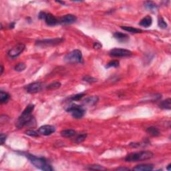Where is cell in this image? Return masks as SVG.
<instances>
[{"label": "cell", "mask_w": 171, "mask_h": 171, "mask_svg": "<svg viewBox=\"0 0 171 171\" xmlns=\"http://www.w3.org/2000/svg\"><path fill=\"white\" fill-rule=\"evenodd\" d=\"M46 13H45L44 11H41L39 13V15H38V18H39L40 20H44L45 17H46Z\"/></svg>", "instance_id": "836d02e7"}, {"label": "cell", "mask_w": 171, "mask_h": 171, "mask_svg": "<svg viewBox=\"0 0 171 171\" xmlns=\"http://www.w3.org/2000/svg\"><path fill=\"white\" fill-rule=\"evenodd\" d=\"M114 38L120 42H126L129 40V36L127 34L117 32L114 34Z\"/></svg>", "instance_id": "4fadbf2b"}, {"label": "cell", "mask_w": 171, "mask_h": 171, "mask_svg": "<svg viewBox=\"0 0 171 171\" xmlns=\"http://www.w3.org/2000/svg\"><path fill=\"white\" fill-rule=\"evenodd\" d=\"M42 88V84L40 82H35L28 84L26 87V90L28 93L35 94L40 92Z\"/></svg>", "instance_id": "9c48e42d"}, {"label": "cell", "mask_w": 171, "mask_h": 171, "mask_svg": "<svg viewBox=\"0 0 171 171\" xmlns=\"http://www.w3.org/2000/svg\"><path fill=\"white\" fill-rule=\"evenodd\" d=\"M84 96H85L84 93L77 94L76 95L72 96L70 97V100H72V101H78V100H80L82 99Z\"/></svg>", "instance_id": "83f0119b"}, {"label": "cell", "mask_w": 171, "mask_h": 171, "mask_svg": "<svg viewBox=\"0 0 171 171\" xmlns=\"http://www.w3.org/2000/svg\"><path fill=\"white\" fill-rule=\"evenodd\" d=\"M88 169L89 170H106L104 167H103L102 166L98 165V164H93V165H90L88 166Z\"/></svg>", "instance_id": "f1b7e54d"}, {"label": "cell", "mask_w": 171, "mask_h": 171, "mask_svg": "<svg viewBox=\"0 0 171 171\" xmlns=\"http://www.w3.org/2000/svg\"><path fill=\"white\" fill-rule=\"evenodd\" d=\"M119 61L118 60H112L110 62H109L106 66V68H117V67L119 66Z\"/></svg>", "instance_id": "cb8c5ba5"}, {"label": "cell", "mask_w": 171, "mask_h": 171, "mask_svg": "<svg viewBox=\"0 0 171 171\" xmlns=\"http://www.w3.org/2000/svg\"><path fill=\"white\" fill-rule=\"evenodd\" d=\"M86 137H87V134L86 133L79 134V135L77 136L76 138H75L74 142L77 144H80V143H81V142H84L86 138Z\"/></svg>", "instance_id": "603a6c76"}, {"label": "cell", "mask_w": 171, "mask_h": 171, "mask_svg": "<svg viewBox=\"0 0 171 171\" xmlns=\"http://www.w3.org/2000/svg\"><path fill=\"white\" fill-rule=\"evenodd\" d=\"M61 136L64 138H71L76 134V132L72 129L63 130L60 132Z\"/></svg>", "instance_id": "e0dca14e"}, {"label": "cell", "mask_w": 171, "mask_h": 171, "mask_svg": "<svg viewBox=\"0 0 171 171\" xmlns=\"http://www.w3.org/2000/svg\"><path fill=\"white\" fill-rule=\"evenodd\" d=\"M7 135L3 133H1V135H0V140H1V144H3L4 142H5L6 138H7Z\"/></svg>", "instance_id": "1f68e13d"}, {"label": "cell", "mask_w": 171, "mask_h": 171, "mask_svg": "<svg viewBox=\"0 0 171 171\" xmlns=\"http://www.w3.org/2000/svg\"><path fill=\"white\" fill-rule=\"evenodd\" d=\"M158 25L159 26V28H161V29H166V28H167L168 27L167 24H166V22L164 21V20L162 18H160L159 19H158Z\"/></svg>", "instance_id": "484cf974"}, {"label": "cell", "mask_w": 171, "mask_h": 171, "mask_svg": "<svg viewBox=\"0 0 171 171\" xmlns=\"http://www.w3.org/2000/svg\"><path fill=\"white\" fill-rule=\"evenodd\" d=\"M117 170H130L128 168H125V167H119V168H117L116 169Z\"/></svg>", "instance_id": "e575fe53"}, {"label": "cell", "mask_w": 171, "mask_h": 171, "mask_svg": "<svg viewBox=\"0 0 171 171\" xmlns=\"http://www.w3.org/2000/svg\"><path fill=\"white\" fill-rule=\"evenodd\" d=\"M77 20V18L74 15L72 14H67L62 16V18L59 20L60 24H71L76 22Z\"/></svg>", "instance_id": "8fae6325"}, {"label": "cell", "mask_w": 171, "mask_h": 171, "mask_svg": "<svg viewBox=\"0 0 171 171\" xmlns=\"http://www.w3.org/2000/svg\"><path fill=\"white\" fill-rule=\"evenodd\" d=\"M61 86V83L59 82H56L54 83H52L50 85H48L47 86V89L48 90H56L58 89L59 88H60Z\"/></svg>", "instance_id": "4316f807"}, {"label": "cell", "mask_w": 171, "mask_h": 171, "mask_svg": "<svg viewBox=\"0 0 171 171\" xmlns=\"http://www.w3.org/2000/svg\"><path fill=\"white\" fill-rule=\"evenodd\" d=\"M109 54L112 57H128L132 56L131 51L123 48H114L110 51Z\"/></svg>", "instance_id": "ba28073f"}, {"label": "cell", "mask_w": 171, "mask_h": 171, "mask_svg": "<svg viewBox=\"0 0 171 171\" xmlns=\"http://www.w3.org/2000/svg\"><path fill=\"white\" fill-rule=\"evenodd\" d=\"M44 20L47 25H48L49 26H56L57 24H60L59 20L57 19L52 13H46Z\"/></svg>", "instance_id": "7c38bea8"}, {"label": "cell", "mask_w": 171, "mask_h": 171, "mask_svg": "<svg viewBox=\"0 0 171 171\" xmlns=\"http://www.w3.org/2000/svg\"><path fill=\"white\" fill-rule=\"evenodd\" d=\"M170 166H171V164H169L168 165V167L166 168V169H167L168 170H170Z\"/></svg>", "instance_id": "74e56055"}, {"label": "cell", "mask_w": 171, "mask_h": 171, "mask_svg": "<svg viewBox=\"0 0 171 171\" xmlns=\"http://www.w3.org/2000/svg\"><path fill=\"white\" fill-rule=\"evenodd\" d=\"M98 97L96 96H90L86 98L84 101V104L87 106H94L98 102Z\"/></svg>", "instance_id": "2e32d148"}, {"label": "cell", "mask_w": 171, "mask_h": 171, "mask_svg": "<svg viewBox=\"0 0 171 171\" xmlns=\"http://www.w3.org/2000/svg\"><path fill=\"white\" fill-rule=\"evenodd\" d=\"M15 22H13V23H11V24L9 25V28L10 29H13V28L15 27Z\"/></svg>", "instance_id": "d590c367"}, {"label": "cell", "mask_w": 171, "mask_h": 171, "mask_svg": "<svg viewBox=\"0 0 171 171\" xmlns=\"http://www.w3.org/2000/svg\"><path fill=\"white\" fill-rule=\"evenodd\" d=\"M26 68V64H24V63H18V64H16V66L14 67V69H15V71H17V72H22V71H24L25 70Z\"/></svg>", "instance_id": "d4e9b609"}, {"label": "cell", "mask_w": 171, "mask_h": 171, "mask_svg": "<svg viewBox=\"0 0 171 171\" xmlns=\"http://www.w3.org/2000/svg\"><path fill=\"white\" fill-rule=\"evenodd\" d=\"M159 107L162 109L164 110H170L171 108V99L168 98L165 100L162 101L159 104Z\"/></svg>", "instance_id": "ffe728a7"}, {"label": "cell", "mask_w": 171, "mask_h": 171, "mask_svg": "<svg viewBox=\"0 0 171 171\" xmlns=\"http://www.w3.org/2000/svg\"><path fill=\"white\" fill-rule=\"evenodd\" d=\"M146 132L152 136H157L160 134L159 130H158V128L154 127H150L146 128Z\"/></svg>", "instance_id": "44dd1931"}, {"label": "cell", "mask_w": 171, "mask_h": 171, "mask_svg": "<svg viewBox=\"0 0 171 171\" xmlns=\"http://www.w3.org/2000/svg\"><path fill=\"white\" fill-rule=\"evenodd\" d=\"M64 41V39L61 38H56L54 39H47V40H38L36 42V45L38 46L41 47H49V46H56V45L60 44Z\"/></svg>", "instance_id": "8992f818"}, {"label": "cell", "mask_w": 171, "mask_h": 171, "mask_svg": "<svg viewBox=\"0 0 171 171\" xmlns=\"http://www.w3.org/2000/svg\"><path fill=\"white\" fill-rule=\"evenodd\" d=\"M83 80L85 81V82H88V83H94V82H96L97 79L93 78V77L86 76H84V78H83Z\"/></svg>", "instance_id": "4dcf8cb0"}, {"label": "cell", "mask_w": 171, "mask_h": 171, "mask_svg": "<svg viewBox=\"0 0 171 171\" xmlns=\"http://www.w3.org/2000/svg\"><path fill=\"white\" fill-rule=\"evenodd\" d=\"M144 5L146 7V9L150 10V11H154V10L157 9L158 8L157 5L154 2L151 1H145L144 3Z\"/></svg>", "instance_id": "ac0fdd59"}, {"label": "cell", "mask_w": 171, "mask_h": 171, "mask_svg": "<svg viewBox=\"0 0 171 171\" xmlns=\"http://www.w3.org/2000/svg\"><path fill=\"white\" fill-rule=\"evenodd\" d=\"M154 154L151 151H140L136 152H132L128 154L126 156L125 161L128 162H133L138 161H142L150 159L153 157Z\"/></svg>", "instance_id": "7a4b0ae2"}, {"label": "cell", "mask_w": 171, "mask_h": 171, "mask_svg": "<svg viewBox=\"0 0 171 171\" xmlns=\"http://www.w3.org/2000/svg\"><path fill=\"white\" fill-rule=\"evenodd\" d=\"M68 112L72 113V116L74 118L80 119L84 116L85 110L83 107L77 104H72L66 109Z\"/></svg>", "instance_id": "5b68a950"}, {"label": "cell", "mask_w": 171, "mask_h": 171, "mask_svg": "<svg viewBox=\"0 0 171 171\" xmlns=\"http://www.w3.org/2000/svg\"><path fill=\"white\" fill-rule=\"evenodd\" d=\"M121 28L123 30H125V31L130 32V33L138 34V33H142V30L138 29V28H135L133 27H130V26H121Z\"/></svg>", "instance_id": "d6986e66"}, {"label": "cell", "mask_w": 171, "mask_h": 171, "mask_svg": "<svg viewBox=\"0 0 171 171\" xmlns=\"http://www.w3.org/2000/svg\"><path fill=\"white\" fill-rule=\"evenodd\" d=\"M25 133L26 134H27V135L32 136V137H38V136H39L40 134L38 133V132H36L34 130H28L25 132Z\"/></svg>", "instance_id": "f546056e"}, {"label": "cell", "mask_w": 171, "mask_h": 171, "mask_svg": "<svg viewBox=\"0 0 171 171\" xmlns=\"http://www.w3.org/2000/svg\"><path fill=\"white\" fill-rule=\"evenodd\" d=\"M9 98L10 96L8 93L2 90L0 92V102H1V104L7 102L9 100Z\"/></svg>", "instance_id": "7402d4cb"}, {"label": "cell", "mask_w": 171, "mask_h": 171, "mask_svg": "<svg viewBox=\"0 0 171 171\" xmlns=\"http://www.w3.org/2000/svg\"><path fill=\"white\" fill-rule=\"evenodd\" d=\"M102 46V44L100 43L99 42H95L94 43V45H93V48L96 49V50H99V49H100Z\"/></svg>", "instance_id": "d6a6232c"}, {"label": "cell", "mask_w": 171, "mask_h": 171, "mask_svg": "<svg viewBox=\"0 0 171 171\" xmlns=\"http://www.w3.org/2000/svg\"><path fill=\"white\" fill-rule=\"evenodd\" d=\"M152 18L150 15H146V17L142 18L141 21L140 22V26L144 28H148L152 25Z\"/></svg>", "instance_id": "9a60e30c"}, {"label": "cell", "mask_w": 171, "mask_h": 171, "mask_svg": "<svg viewBox=\"0 0 171 171\" xmlns=\"http://www.w3.org/2000/svg\"><path fill=\"white\" fill-rule=\"evenodd\" d=\"M26 46L22 43H20L13 47L11 49H10L8 52L7 54L9 57L11 58H15L20 56L22 52H24V50H25Z\"/></svg>", "instance_id": "52a82bcc"}, {"label": "cell", "mask_w": 171, "mask_h": 171, "mask_svg": "<svg viewBox=\"0 0 171 171\" xmlns=\"http://www.w3.org/2000/svg\"><path fill=\"white\" fill-rule=\"evenodd\" d=\"M36 120L32 115V113H28L24 111L22 115L19 117L16 122V127L18 128H21L25 126H32L35 125Z\"/></svg>", "instance_id": "3957f363"}, {"label": "cell", "mask_w": 171, "mask_h": 171, "mask_svg": "<svg viewBox=\"0 0 171 171\" xmlns=\"http://www.w3.org/2000/svg\"><path fill=\"white\" fill-rule=\"evenodd\" d=\"M133 170L136 171H150L153 170V165L150 164H139L135 166Z\"/></svg>", "instance_id": "5bb4252c"}, {"label": "cell", "mask_w": 171, "mask_h": 171, "mask_svg": "<svg viewBox=\"0 0 171 171\" xmlns=\"http://www.w3.org/2000/svg\"><path fill=\"white\" fill-rule=\"evenodd\" d=\"M1 75L3 74V70H4V68H3V65H1Z\"/></svg>", "instance_id": "8d00e7d4"}, {"label": "cell", "mask_w": 171, "mask_h": 171, "mask_svg": "<svg viewBox=\"0 0 171 171\" xmlns=\"http://www.w3.org/2000/svg\"><path fill=\"white\" fill-rule=\"evenodd\" d=\"M26 156L30 160V161L31 162V163L35 167L38 168V169L45 171H51L54 170L52 167V166L44 158L37 157V156L29 154H26Z\"/></svg>", "instance_id": "6da1fadb"}, {"label": "cell", "mask_w": 171, "mask_h": 171, "mask_svg": "<svg viewBox=\"0 0 171 171\" xmlns=\"http://www.w3.org/2000/svg\"><path fill=\"white\" fill-rule=\"evenodd\" d=\"M64 60L68 63H81L82 61V52L79 50H74L72 52L68 53L64 57Z\"/></svg>", "instance_id": "277c9868"}, {"label": "cell", "mask_w": 171, "mask_h": 171, "mask_svg": "<svg viewBox=\"0 0 171 171\" xmlns=\"http://www.w3.org/2000/svg\"><path fill=\"white\" fill-rule=\"evenodd\" d=\"M56 131V128L52 125H44L38 128V133L41 135L49 136Z\"/></svg>", "instance_id": "30bf717a"}]
</instances>
